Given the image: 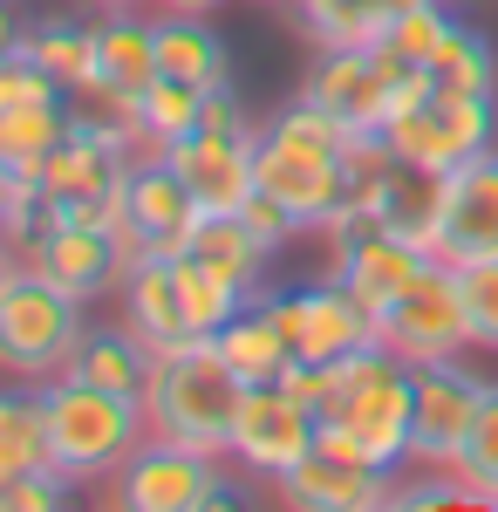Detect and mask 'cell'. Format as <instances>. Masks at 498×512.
Masks as SVG:
<instances>
[{"mask_svg":"<svg viewBox=\"0 0 498 512\" xmlns=\"http://www.w3.org/2000/svg\"><path fill=\"white\" fill-rule=\"evenodd\" d=\"M267 301L280 315V328H287L294 355H307V362H342V355L383 342L376 335V308L335 274L314 280V287H294V294H267Z\"/></svg>","mask_w":498,"mask_h":512,"instance_id":"7c38bea8","label":"cell"},{"mask_svg":"<svg viewBox=\"0 0 498 512\" xmlns=\"http://www.w3.org/2000/svg\"><path fill=\"white\" fill-rule=\"evenodd\" d=\"M430 253L444 267H478V260H498V144L464 158L451 178H444V212H437V239Z\"/></svg>","mask_w":498,"mask_h":512,"instance_id":"5bb4252c","label":"cell"},{"mask_svg":"<svg viewBox=\"0 0 498 512\" xmlns=\"http://www.w3.org/2000/svg\"><path fill=\"white\" fill-rule=\"evenodd\" d=\"M157 69L192 89H219L232 82V55L226 35L205 21V14H178V7H157Z\"/></svg>","mask_w":498,"mask_h":512,"instance_id":"cb8c5ba5","label":"cell"},{"mask_svg":"<svg viewBox=\"0 0 498 512\" xmlns=\"http://www.w3.org/2000/svg\"><path fill=\"white\" fill-rule=\"evenodd\" d=\"M430 267H437V253H430V246H417L410 233H389V226H369V233H355L348 246H335V253H328V274L348 280V287H355L376 315H383L389 301H403V294H410Z\"/></svg>","mask_w":498,"mask_h":512,"instance_id":"ac0fdd59","label":"cell"},{"mask_svg":"<svg viewBox=\"0 0 498 512\" xmlns=\"http://www.w3.org/2000/svg\"><path fill=\"white\" fill-rule=\"evenodd\" d=\"M430 89H437V76L403 62L389 41H376V48H314V69L301 76V96L321 117L342 123L348 137H383Z\"/></svg>","mask_w":498,"mask_h":512,"instance_id":"3957f363","label":"cell"},{"mask_svg":"<svg viewBox=\"0 0 498 512\" xmlns=\"http://www.w3.org/2000/svg\"><path fill=\"white\" fill-rule=\"evenodd\" d=\"M417 7L430 0H294V21L314 48H376Z\"/></svg>","mask_w":498,"mask_h":512,"instance_id":"603a6c76","label":"cell"},{"mask_svg":"<svg viewBox=\"0 0 498 512\" xmlns=\"http://www.w3.org/2000/svg\"><path fill=\"white\" fill-rule=\"evenodd\" d=\"M28 274V260H21V246H14V239L0 233V301H7V294H14V280Z\"/></svg>","mask_w":498,"mask_h":512,"instance_id":"ab89813d","label":"cell"},{"mask_svg":"<svg viewBox=\"0 0 498 512\" xmlns=\"http://www.w3.org/2000/svg\"><path fill=\"white\" fill-rule=\"evenodd\" d=\"M430 76L444 82V89H471V96H498V48L485 28H451L444 48H437V62H430Z\"/></svg>","mask_w":498,"mask_h":512,"instance_id":"1f68e13d","label":"cell"},{"mask_svg":"<svg viewBox=\"0 0 498 512\" xmlns=\"http://www.w3.org/2000/svg\"><path fill=\"white\" fill-rule=\"evenodd\" d=\"M123 171H130V151H116L110 137H96L89 123H76L48 158L28 171L41 192H48V205H55V226H62V212L69 205H82V198H103L123 185Z\"/></svg>","mask_w":498,"mask_h":512,"instance_id":"ffe728a7","label":"cell"},{"mask_svg":"<svg viewBox=\"0 0 498 512\" xmlns=\"http://www.w3.org/2000/svg\"><path fill=\"white\" fill-rule=\"evenodd\" d=\"M171 267H178V294H185V321H192V335H205V342H212V335H219V328H226V321L239 315L246 301H253L246 287H232L226 274H212L205 260H192V253H171Z\"/></svg>","mask_w":498,"mask_h":512,"instance_id":"4dcf8cb0","label":"cell"},{"mask_svg":"<svg viewBox=\"0 0 498 512\" xmlns=\"http://www.w3.org/2000/svg\"><path fill=\"white\" fill-rule=\"evenodd\" d=\"M410 403H417V362L369 342V349L335 362L328 403L314 410V444L362 458V465H383V472H403L410 465Z\"/></svg>","mask_w":498,"mask_h":512,"instance_id":"6da1fadb","label":"cell"},{"mask_svg":"<svg viewBox=\"0 0 498 512\" xmlns=\"http://www.w3.org/2000/svg\"><path fill=\"white\" fill-rule=\"evenodd\" d=\"M55 465L48 458V396L41 390H0V485L21 472Z\"/></svg>","mask_w":498,"mask_h":512,"instance_id":"f546056e","label":"cell"},{"mask_svg":"<svg viewBox=\"0 0 498 512\" xmlns=\"http://www.w3.org/2000/svg\"><path fill=\"white\" fill-rule=\"evenodd\" d=\"M239 219H246L253 233L267 239L273 253H287V246H294V239L307 233V219H301V212H294V205H280V198H273V192H253V198H246V205H239Z\"/></svg>","mask_w":498,"mask_h":512,"instance_id":"74e56055","label":"cell"},{"mask_svg":"<svg viewBox=\"0 0 498 512\" xmlns=\"http://www.w3.org/2000/svg\"><path fill=\"white\" fill-rule=\"evenodd\" d=\"M69 492H76L69 478L55 472V465H41V472H21L0 485V512H62Z\"/></svg>","mask_w":498,"mask_h":512,"instance_id":"8d00e7d4","label":"cell"},{"mask_svg":"<svg viewBox=\"0 0 498 512\" xmlns=\"http://www.w3.org/2000/svg\"><path fill=\"white\" fill-rule=\"evenodd\" d=\"M307 451H314V410H307L301 396H287L280 383L246 390L239 424H232V451H226L232 472L246 478V485H267V492H273Z\"/></svg>","mask_w":498,"mask_h":512,"instance_id":"8fae6325","label":"cell"},{"mask_svg":"<svg viewBox=\"0 0 498 512\" xmlns=\"http://www.w3.org/2000/svg\"><path fill=\"white\" fill-rule=\"evenodd\" d=\"M198 219L205 212L185 192V178L164 164V151L130 158V171H123V239H130V253H185Z\"/></svg>","mask_w":498,"mask_h":512,"instance_id":"4fadbf2b","label":"cell"},{"mask_svg":"<svg viewBox=\"0 0 498 512\" xmlns=\"http://www.w3.org/2000/svg\"><path fill=\"white\" fill-rule=\"evenodd\" d=\"M198 130H219V137H260L267 123H253V110L239 103V89L219 82V89H205V117H198Z\"/></svg>","mask_w":498,"mask_h":512,"instance_id":"f35d334b","label":"cell"},{"mask_svg":"<svg viewBox=\"0 0 498 512\" xmlns=\"http://www.w3.org/2000/svg\"><path fill=\"white\" fill-rule=\"evenodd\" d=\"M458 485L478 499V506H498V383H485V403H478V424L458 451Z\"/></svg>","mask_w":498,"mask_h":512,"instance_id":"d6a6232c","label":"cell"},{"mask_svg":"<svg viewBox=\"0 0 498 512\" xmlns=\"http://www.w3.org/2000/svg\"><path fill=\"white\" fill-rule=\"evenodd\" d=\"M389 151L410 164H437V171H458L464 158H478V151H492L498 137V96H471V89H430L417 110H403V117L383 130Z\"/></svg>","mask_w":498,"mask_h":512,"instance_id":"ba28073f","label":"cell"},{"mask_svg":"<svg viewBox=\"0 0 498 512\" xmlns=\"http://www.w3.org/2000/svg\"><path fill=\"white\" fill-rule=\"evenodd\" d=\"M253 7H287V0H253Z\"/></svg>","mask_w":498,"mask_h":512,"instance_id":"ee69618b","label":"cell"},{"mask_svg":"<svg viewBox=\"0 0 498 512\" xmlns=\"http://www.w3.org/2000/svg\"><path fill=\"white\" fill-rule=\"evenodd\" d=\"M21 35H28V21L14 14V0H0V55H21Z\"/></svg>","mask_w":498,"mask_h":512,"instance_id":"60d3db41","label":"cell"},{"mask_svg":"<svg viewBox=\"0 0 498 512\" xmlns=\"http://www.w3.org/2000/svg\"><path fill=\"white\" fill-rule=\"evenodd\" d=\"M485 403V376L451 355V362H423L417 369V403H410V465L423 472H451L464 451V437L478 424Z\"/></svg>","mask_w":498,"mask_h":512,"instance_id":"9c48e42d","label":"cell"},{"mask_svg":"<svg viewBox=\"0 0 498 512\" xmlns=\"http://www.w3.org/2000/svg\"><path fill=\"white\" fill-rule=\"evenodd\" d=\"M273 499L287 512H383V506H396V472L314 444L301 465L273 485Z\"/></svg>","mask_w":498,"mask_h":512,"instance_id":"9a60e30c","label":"cell"},{"mask_svg":"<svg viewBox=\"0 0 498 512\" xmlns=\"http://www.w3.org/2000/svg\"><path fill=\"white\" fill-rule=\"evenodd\" d=\"M192 260H205L212 274H226L232 287H246V294H267L260 280H267V260H273V246L239 212H205L192 226V246H185Z\"/></svg>","mask_w":498,"mask_h":512,"instance_id":"d4e9b609","label":"cell"},{"mask_svg":"<svg viewBox=\"0 0 498 512\" xmlns=\"http://www.w3.org/2000/svg\"><path fill=\"white\" fill-rule=\"evenodd\" d=\"M21 55H28V62H41L48 76L76 96V89H89V76H96V28H89V21H69V14L28 21Z\"/></svg>","mask_w":498,"mask_h":512,"instance_id":"f1b7e54d","label":"cell"},{"mask_svg":"<svg viewBox=\"0 0 498 512\" xmlns=\"http://www.w3.org/2000/svg\"><path fill=\"white\" fill-rule=\"evenodd\" d=\"M157 355L116 321V328H89L82 335L76 362L62 369V376H82V383H96V390H116V396H144V383H151Z\"/></svg>","mask_w":498,"mask_h":512,"instance_id":"484cf974","label":"cell"},{"mask_svg":"<svg viewBox=\"0 0 498 512\" xmlns=\"http://www.w3.org/2000/svg\"><path fill=\"white\" fill-rule=\"evenodd\" d=\"M444 178H451V171H437V164L396 158V171H389V185H383V205H376V219H383L389 233H410L417 246H430V239H437V212H444Z\"/></svg>","mask_w":498,"mask_h":512,"instance_id":"83f0119b","label":"cell"},{"mask_svg":"<svg viewBox=\"0 0 498 512\" xmlns=\"http://www.w3.org/2000/svg\"><path fill=\"white\" fill-rule=\"evenodd\" d=\"M239 485L246 478L232 472V458L151 437L110 478V506H123V512H226V506H239Z\"/></svg>","mask_w":498,"mask_h":512,"instance_id":"8992f818","label":"cell"},{"mask_svg":"<svg viewBox=\"0 0 498 512\" xmlns=\"http://www.w3.org/2000/svg\"><path fill=\"white\" fill-rule=\"evenodd\" d=\"M130 260H137V253L116 233H103V226H48V233L28 246V274L55 280V287L76 294V301L116 294L123 274H130Z\"/></svg>","mask_w":498,"mask_h":512,"instance_id":"2e32d148","label":"cell"},{"mask_svg":"<svg viewBox=\"0 0 498 512\" xmlns=\"http://www.w3.org/2000/svg\"><path fill=\"white\" fill-rule=\"evenodd\" d=\"M41 396H48V458L69 485H110L151 444L144 396L96 390L82 376H48Z\"/></svg>","mask_w":498,"mask_h":512,"instance_id":"7a4b0ae2","label":"cell"},{"mask_svg":"<svg viewBox=\"0 0 498 512\" xmlns=\"http://www.w3.org/2000/svg\"><path fill=\"white\" fill-rule=\"evenodd\" d=\"M451 28H458V21H451V7H444V0H430V7H417V14H403V21L389 28V48H396L403 62H417V69H430Z\"/></svg>","mask_w":498,"mask_h":512,"instance_id":"d590c367","label":"cell"},{"mask_svg":"<svg viewBox=\"0 0 498 512\" xmlns=\"http://www.w3.org/2000/svg\"><path fill=\"white\" fill-rule=\"evenodd\" d=\"M239 403H246V383L226 369L219 342H205V335L185 342V349H171V355H157L151 383H144L151 437L192 444V451H212V458H226V451H232Z\"/></svg>","mask_w":498,"mask_h":512,"instance_id":"277c9868","label":"cell"},{"mask_svg":"<svg viewBox=\"0 0 498 512\" xmlns=\"http://www.w3.org/2000/svg\"><path fill=\"white\" fill-rule=\"evenodd\" d=\"M260 137H219V130H192L178 144H164V164L185 178V192L198 198V212H239L260 192V164H253Z\"/></svg>","mask_w":498,"mask_h":512,"instance_id":"e0dca14e","label":"cell"},{"mask_svg":"<svg viewBox=\"0 0 498 512\" xmlns=\"http://www.w3.org/2000/svg\"><path fill=\"white\" fill-rule=\"evenodd\" d=\"M376 335H383V349H396L403 362H451V355H471V321H464V294H458V267H430V274L403 294V301H389L383 315H376Z\"/></svg>","mask_w":498,"mask_h":512,"instance_id":"30bf717a","label":"cell"},{"mask_svg":"<svg viewBox=\"0 0 498 512\" xmlns=\"http://www.w3.org/2000/svg\"><path fill=\"white\" fill-rule=\"evenodd\" d=\"M212 342H219L226 369L246 383V390L280 383V376H287V362H294V342H287V328H280V315H273L267 294H253V301H246V308H239Z\"/></svg>","mask_w":498,"mask_h":512,"instance_id":"7402d4cb","label":"cell"},{"mask_svg":"<svg viewBox=\"0 0 498 512\" xmlns=\"http://www.w3.org/2000/svg\"><path fill=\"white\" fill-rule=\"evenodd\" d=\"M82 7H96V14H116V7H157V0H82Z\"/></svg>","mask_w":498,"mask_h":512,"instance_id":"7bdbcfd3","label":"cell"},{"mask_svg":"<svg viewBox=\"0 0 498 512\" xmlns=\"http://www.w3.org/2000/svg\"><path fill=\"white\" fill-rule=\"evenodd\" d=\"M116 301H123V328L151 355H171V349H185V342H198L192 321H185V294H178L171 253H137L123 287H116Z\"/></svg>","mask_w":498,"mask_h":512,"instance_id":"d6986e66","label":"cell"},{"mask_svg":"<svg viewBox=\"0 0 498 512\" xmlns=\"http://www.w3.org/2000/svg\"><path fill=\"white\" fill-rule=\"evenodd\" d=\"M96 76L89 89H110V96H137L151 89L164 69H157V7H116V14H96Z\"/></svg>","mask_w":498,"mask_h":512,"instance_id":"44dd1931","label":"cell"},{"mask_svg":"<svg viewBox=\"0 0 498 512\" xmlns=\"http://www.w3.org/2000/svg\"><path fill=\"white\" fill-rule=\"evenodd\" d=\"M82 335H89V301L62 294L55 280L21 274L14 294L0 301V369L21 383H48L76 362Z\"/></svg>","mask_w":498,"mask_h":512,"instance_id":"52a82bcc","label":"cell"},{"mask_svg":"<svg viewBox=\"0 0 498 512\" xmlns=\"http://www.w3.org/2000/svg\"><path fill=\"white\" fill-rule=\"evenodd\" d=\"M157 7H178V14H212V7H226V0H157Z\"/></svg>","mask_w":498,"mask_h":512,"instance_id":"b9f144b4","label":"cell"},{"mask_svg":"<svg viewBox=\"0 0 498 512\" xmlns=\"http://www.w3.org/2000/svg\"><path fill=\"white\" fill-rule=\"evenodd\" d=\"M342 144L348 130L335 117H321L307 96H294L287 110H273L260 144H253V164H260V192H273L280 205H294L307 219V233L328 219V205L342 192Z\"/></svg>","mask_w":498,"mask_h":512,"instance_id":"5b68a950","label":"cell"},{"mask_svg":"<svg viewBox=\"0 0 498 512\" xmlns=\"http://www.w3.org/2000/svg\"><path fill=\"white\" fill-rule=\"evenodd\" d=\"M76 130V96H41V103H14L0 110V158L14 178H28L62 137Z\"/></svg>","mask_w":498,"mask_h":512,"instance_id":"4316f807","label":"cell"},{"mask_svg":"<svg viewBox=\"0 0 498 512\" xmlns=\"http://www.w3.org/2000/svg\"><path fill=\"white\" fill-rule=\"evenodd\" d=\"M287 7H294V0H287Z\"/></svg>","mask_w":498,"mask_h":512,"instance_id":"f6af8a7d","label":"cell"},{"mask_svg":"<svg viewBox=\"0 0 498 512\" xmlns=\"http://www.w3.org/2000/svg\"><path fill=\"white\" fill-rule=\"evenodd\" d=\"M198 117H205V89H192V82L157 76L151 89H144V137H151V151L178 144V137H192Z\"/></svg>","mask_w":498,"mask_h":512,"instance_id":"836d02e7","label":"cell"},{"mask_svg":"<svg viewBox=\"0 0 498 512\" xmlns=\"http://www.w3.org/2000/svg\"><path fill=\"white\" fill-rule=\"evenodd\" d=\"M458 294H464V321H471V349L498 355V260L458 267Z\"/></svg>","mask_w":498,"mask_h":512,"instance_id":"e575fe53","label":"cell"}]
</instances>
